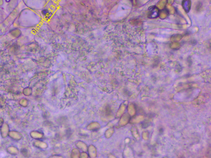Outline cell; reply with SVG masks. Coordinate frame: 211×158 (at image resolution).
I'll list each match as a JSON object with an SVG mask.
<instances>
[{
    "label": "cell",
    "instance_id": "6da1fadb",
    "mask_svg": "<svg viewBox=\"0 0 211 158\" xmlns=\"http://www.w3.org/2000/svg\"><path fill=\"white\" fill-rule=\"evenodd\" d=\"M142 126L143 128H146L149 126V123L148 122H146V121H144L142 122Z\"/></svg>",
    "mask_w": 211,
    "mask_h": 158
}]
</instances>
